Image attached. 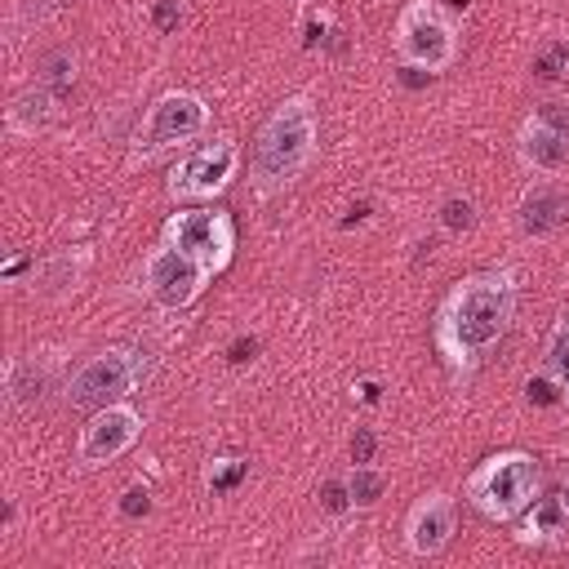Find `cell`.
I'll list each match as a JSON object with an SVG mask.
<instances>
[{"instance_id":"f546056e","label":"cell","mask_w":569,"mask_h":569,"mask_svg":"<svg viewBox=\"0 0 569 569\" xmlns=\"http://www.w3.org/2000/svg\"><path fill=\"white\" fill-rule=\"evenodd\" d=\"M27 262H31V258H9V262H4V276H18Z\"/></svg>"},{"instance_id":"4316f807","label":"cell","mask_w":569,"mask_h":569,"mask_svg":"<svg viewBox=\"0 0 569 569\" xmlns=\"http://www.w3.org/2000/svg\"><path fill=\"white\" fill-rule=\"evenodd\" d=\"M373 449H378V436L369 427H356V436H351V462H373Z\"/></svg>"},{"instance_id":"e0dca14e","label":"cell","mask_w":569,"mask_h":569,"mask_svg":"<svg viewBox=\"0 0 569 569\" xmlns=\"http://www.w3.org/2000/svg\"><path fill=\"white\" fill-rule=\"evenodd\" d=\"M49 387V373L36 369V351L27 356H13L9 369H4V391H9V405H36Z\"/></svg>"},{"instance_id":"277c9868","label":"cell","mask_w":569,"mask_h":569,"mask_svg":"<svg viewBox=\"0 0 569 569\" xmlns=\"http://www.w3.org/2000/svg\"><path fill=\"white\" fill-rule=\"evenodd\" d=\"M391 49L405 67H418L427 76H440L458 58V31L453 18L436 0H405L391 27Z\"/></svg>"},{"instance_id":"44dd1931","label":"cell","mask_w":569,"mask_h":569,"mask_svg":"<svg viewBox=\"0 0 569 569\" xmlns=\"http://www.w3.org/2000/svg\"><path fill=\"white\" fill-rule=\"evenodd\" d=\"M440 227L445 231H471L476 227V200L471 196H449L440 204Z\"/></svg>"},{"instance_id":"4dcf8cb0","label":"cell","mask_w":569,"mask_h":569,"mask_svg":"<svg viewBox=\"0 0 569 569\" xmlns=\"http://www.w3.org/2000/svg\"><path fill=\"white\" fill-rule=\"evenodd\" d=\"M360 400L373 405V400H378V382H360Z\"/></svg>"},{"instance_id":"6da1fadb","label":"cell","mask_w":569,"mask_h":569,"mask_svg":"<svg viewBox=\"0 0 569 569\" xmlns=\"http://www.w3.org/2000/svg\"><path fill=\"white\" fill-rule=\"evenodd\" d=\"M516 302H520V284L511 267H485V271L462 276L436 307L431 342L440 360L458 378H467L480 365V356L511 329Z\"/></svg>"},{"instance_id":"f1b7e54d","label":"cell","mask_w":569,"mask_h":569,"mask_svg":"<svg viewBox=\"0 0 569 569\" xmlns=\"http://www.w3.org/2000/svg\"><path fill=\"white\" fill-rule=\"evenodd\" d=\"M436 4H440V9L449 13V18H458V13H467V0H436Z\"/></svg>"},{"instance_id":"8fae6325","label":"cell","mask_w":569,"mask_h":569,"mask_svg":"<svg viewBox=\"0 0 569 569\" xmlns=\"http://www.w3.org/2000/svg\"><path fill=\"white\" fill-rule=\"evenodd\" d=\"M453 529H458V502L445 489H431L405 516V547L413 556H440L453 542Z\"/></svg>"},{"instance_id":"7c38bea8","label":"cell","mask_w":569,"mask_h":569,"mask_svg":"<svg viewBox=\"0 0 569 569\" xmlns=\"http://www.w3.org/2000/svg\"><path fill=\"white\" fill-rule=\"evenodd\" d=\"M516 222L525 236H551L556 227L569 222V187L560 182V173H538L516 204Z\"/></svg>"},{"instance_id":"8992f818","label":"cell","mask_w":569,"mask_h":569,"mask_svg":"<svg viewBox=\"0 0 569 569\" xmlns=\"http://www.w3.org/2000/svg\"><path fill=\"white\" fill-rule=\"evenodd\" d=\"M160 240L191 253L209 271H227L236 258V222L222 209H178L164 218Z\"/></svg>"},{"instance_id":"ac0fdd59","label":"cell","mask_w":569,"mask_h":569,"mask_svg":"<svg viewBox=\"0 0 569 569\" xmlns=\"http://www.w3.org/2000/svg\"><path fill=\"white\" fill-rule=\"evenodd\" d=\"M542 373H551L565 391H569V316H560L547 333V347H542Z\"/></svg>"},{"instance_id":"cb8c5ba5","label":"cell","mask_w":569,"mask_h":569,"mask_svg":"<svg viewBox=\"0 0 569 569\" xmlns=\"http://www.w3.org/2000/svg\"><path fill=\"white\" fill-rule=\"evenodd\" d=\"M320 507H325L329 516H347V511H356V507H351V489H347V480H325V489H320Z\"/></svg>"},{"instance_id":"3957f363","label":"cell","mask_w":569,"mask_h":569,"mask_svg":"<svg viewBox=\"0 0 569 569\" xmlns=\"http://www.w3.org/2000/svg\"><path fill=\"white\" fill-rule=\"evenodd\" d=\"M538 485H542V471H538V458L533 453H525V449H498V453H489L485 462L471 467V476L462 485V498L485 520L511 525L538 498Z\"/></svg>"},{"instance_id":"5bb4252c","label":"cell","mask_w":569,"mask_h":569,"mask_svg":"<svg viewBox=\"0 0 569 569\" xmlns=\"http://www.w3.org/2000/svg\"><path fill=\"white\" fill-rule=\"evenodd\" d=\"M520 542L529 547H556V542H569V493H547V498H533L520 516V529H516Z\"/></svg>"},{"instance_id":"52a82bcc","label":"cell","mask_w":569,"mask_h":569,"mask_svg":"<svg viewBox=\"0 0 569 569\" xmlns=\"http://www.w3.org/2000/svg\"><path fill=\"white\" fill-rule=\"evenodd\" d=\"M142 378V356L133 347H107L89 356L71 378H67V405H111L124 400Z\"/></svg>"},{"instance_id":"5b68a950","label":"cell","mask_w":569,"mask_h":569,"mask_svg":"<svg viewBox=\"0 0 569 569\" xmlns=\"http://www.w3.org/2000/svg\"><path fill=\"white\" fill-rule=\"evenodd\" d=\"M209 124V102L191 89H169L160 93L147 116H142V129H138V142H133V164H151L156 156L200 138Z\"/></svg>"},{"instance_id":"9a60e30c","label":"cell","mask_w":569,"mask_h":569,"mask_svg":"<svg viewBox=\"0 0 569 569\" xmlns=\"http://www.w3.org/2000/svg\"><path fill=\"white\" fill-rule=\"evenodd\" d=\"M53 120H58V89H49V84L22 89V93L9 102V111H4V124H9V133H18V138L44 133Z\"/></svg>"},{"instance_id":"ffe728a7","label":"cell","mask_w":569,"mask_h":569,"mask_svg":"<svg viewBox=\"0 0 569 569\" xmlns=\"http://www.w3.org/2000/svg\"><path fill=\"white\" fill-rule=\"evenodd\" d=\"M347 489H351V507H373L382 498V489H387V476L373 462H351Z\"/></svg>"},{"instance_id":"603a6c76","label":"cell","mask_w":569,"mask_h":569,"mask_svg":"<svg viewBox=\"0 0 569 569\" xmlns=\"http://www.w3.org/2000/svg\"><path fill=\"white\" fill-rule=\"evenodd\" d=\"M525 391H529V400H533V405H542V409H547V405L569 400V391H565V387H560L551 373H533V378L525 382Z\"/></svg>"},{"instance_id":"ba28073f","label":"cell","mask_w":569,"mask_h":569,"mask_svg":"<svg viewBox=\"0 0 569 569\" xmlns=\"http://www.w3.org/2000/svg\"><path fill=\"white\" fill-rule=\"evenodd\" d=\"M213 271L204 267V262H196L191 253H182V249H173V244H156L147 258H142V289H147V298L156 302V307H164V311H182V307H191L200 293H204V280H209Z\"/></svg>"},{"instance_id":"d4e9b609","label":"cell","mask_w":569,"mask_h":569,"mask_svg":"<svg viewBox=\"0 0 569 569\" xmlns=\"http://www.w3.org/2000/svg\"><path fill=\"white\" fill-rule=\"evenodd\" d=\"M147 18H151V27H156L160 36H169V31L182 22V0H151Z\"/></svg>"},{"instance_id":"30bf717a","label":"cell","mask_w":569,"mask_h":569,"mask_svg":"<svg viewBox=\"0 0 569 569\" xmlns=\"http://www.w3.org/2000/svg\"><path fill=\"white\" fill-rule=\"evenodd\" d=\"M142 436V413L129 405V400H111V405H98L93 418L80 427V440H76V458L80 467H102V462H116L120 453H129Z\"/></svg>"},{"instance_id":"7402d4cb","label":"cell","mask_w":569,"mask_h":569,"mask_svg":"<svg viewBox=\"0 0 569 569\" xmlns=\"http://www.w3.org/2000/svg\"><path fill=\"white\" fill-rule=\"evenodd\" d=\"M40 84H49V89H67V84H76V53H53L49 62H44V76H40Z\"/></svg>"},{"instance_id":"2e32d148","label":"cell","mask_w":569,"mask_h":569,"mask_svg":"<svg viewBox=\"0 0 569 569\" xmlns=\"http://www.w3.org/2000/svg\"><path fill=\"white\" fill-rule=\"evenodd\" d=\"M89 262H93V253H89V249H62V253H53V258H44V262H40L36 280H40V289H44V293H67V289H76V284H80V276L89 271Z\"/></svg>"},{"instance_id":"4fadbf2b","label":"cell","mask_w":569,"mask_h":569,"mask_svg":"<svg viewBox=\"0 0 569 569\" xmlns=\"http://www.w3.org/2000/svg\"><path fill=\"white\" fill-rule=\"evenodd\" d=\"M516 156L529 173H565L569 169V133L533 111L516 129Z\"/></svg>"},{"instance_id":"83f0119b","label":"cell","mask_w":569,"mask_h":569,"mask_svg":"<svg viewBox=\"0 0 569 569\" xmlns=\"http://www.w3.org/2000/svg\"><path fill=\"white\" fill-rule=\"evenodd\" d=\"M538 116H542V120H551L556 129H565V133H569V111H565V102H542V107H538Z\"/></svg>"},{"instance_id":"484cf974","label":"cell","mask_w":569,"mask_h":569,"mask_svg":"<svg viewBox=\"0 0 569 569\" xmlns=\"http://www.w3.org/2000/svg\"><path fill=\"white\" fill-rule=\"evenodd\" d=\"M147 511H151V489H147V485H129V489L120 493V516L138 520V516H147Z\"/></svg>"},{"instance_id":"7a4b0ae2","label":"cell","mask_w":569,"mask_h":569,"mask_svg":"<svg viewBox=\"0 0 569 569\" xmlns=\"http://www.w3.org/2000/svg\"><path fill=\"white\" fill-rule=\"evenodd\" d=\"M320 147V124H316V102L307 93H289L284 102L271 107V116L253 133L249 151V182L258 196H280L293 187Z\"/></svg>"},{"instance_id":"d6986e66","label":"cell","mask_w":569,"mask_h":569,"mask_svg":"<svg viewBox=\"0 0 569 569\" xmlns=\"http://www.w3.org/2000/svg\"><path fill=\"white\" fill-rule=\"evenodd\" d=\"M244 476H249V458L222 453V458H209V467H204V489H209V493H231Z\"/></svg>"},{"instance_id":"9c48e42d","label":"cell","mask_w":569,"mask_h":569,"mask_svg":"<svg viewBox=\"0 0 569 569\" xmlns=\"http://www.w3.org/2000/svg\"><path fill=\"white\" fill-rule=\"evenodd\" d=\"M236 169H240V147H236L231 138H213V142L187 151V156L173 164L164 191H169L173 200H213V196H222V191L231 187Z\"/></svg>"}]
</instances>
